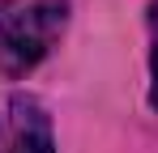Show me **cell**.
<instances>
[{
    "instance_id": "1",
    "label": "cell",
    "mask_w": 158,
    "mask_h": 153,
    "mask_svg": "<svg viewBox=\"0 0 158 153\" xmlns=\"http://www.w3.org/2000/svg\"><path fill=\"white\" fill-rule=\"evenodd\" d=\"M69 0H0V73L26 76L60 43Z\"/></svg>"
},
{
    "instance_id": "2",
    "label": "cell",
    "mask_w": 158,
    "mask_h": 153,
    "mask_svg": "<svg viewBox=\"0 0 158 153\" xmlns=\"http://www.w3.org/2000/svg\"><path fill=\"white\" fill-rule=\"evenodd\" d=\"M0 153H56L52 119L34 98H9L0 106Z\"/></svg>"
},
{
    "instance_id": "3",
    "label": "cell",
    "mask_w": 158,
    "mask_h": 153,
    "mask_svg": "<svg viewBox=\"0 0 158 153\" xmlns=\"http://www.w3.org/2000/svg\"><path fill=\"white\" fill-rule=\"evenodd\" d=\"M150 102L158 111V0H150Z\"/></svg>"
}]
</instances>
